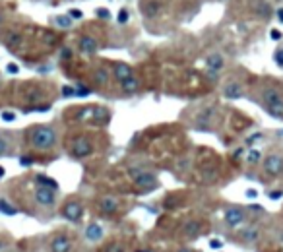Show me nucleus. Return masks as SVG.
<instances>
[{
  "label": "nucleus",
  "instance_id": "obj_4",
  "mask_svg": "<svg viewBox=\"0 0 283 252\" xmlns=\"http://www.w3.org/2000/svg\"><path fill=\"white\" fill-rule=\"evenodd\" d=\"M93 153V142L87 136H78V138L72 140L70 144V155L76 157V159H84V157H89Z\"/></svg>",
  "mask_w": 283,
  "mask_h": 252
},
{
  "label": "nucleus",
  "instance_id": "obj_2",
  "mask_svg": "<svg viewBox=\"0 0 283 252\" xmlns=\"http://www.w3.org/2000/svg\"><path fill=\"white\" fill-rule=\"evenodd\" d=\"M262 103L266 107V111L270 116L277 118V120H283V93L279 88L275 86H264L262 88Z\"/></svg>",
  "mask_w": 283,
  "mask_h": 252
},
{
  "label": "nucleus",
  "instance_id": "obj_43",
  "mask_svg": "<svg viewBox=\"0 0 283 252\" xmlns=\"http://www.w3.org/2000/svg\"><path fill=\"white\" fill-rule=\"evenodd\" d=\"M211 246H213V248H219V246H221V242H219V240H213V242H211Z\"/></svg>",
  "mask_w": 283,
  "mask_h": 252
},
{
  "label": "nucleus",
  "instance_id": "obj_38",
  "mask_svg": "<svg viewBox=\"0 0 283 252\" xmlns=\"http://www.w3.org/2000/svg\"><path fill=\"white\" fill-rule=\"evenodd\" d=\"M20 68H18V64H8V72H12V74H16Z\"/></svg>",
  "mask_w": 283,
  "mask_h": 252
},
{
  "label": "nucleus",
  "instance_id": "obj_1",
  "mask_svg": "<svg viewBox=\"0 0 283 252\" xmlns=\"http://www.w3.org/2000/svg\"><path fill=\"white\" fill-rule=\"evenodd\" d=\"M29 142H31V148L37 151H50L56 142H59V136H56V130L54 126L50 124H37L31 126V132H29Z\"/></svg>",
  "mask_w": 283,
  "mask_h": 252
},
{
  "label": "nucleus",
  "instance_id": "obj_30",
  "mask_svg": "<svg viewBox=\"0 0 283 252\" xmlns=\"http://www.w3.org/2000/svg\"><path fill=\"white\" fill-rule=\"evenodd\" d=\"M273 60L279 64V66H283V49L275 50V54H273Z\"/></svg>",
  "mask_w": 283,
  "mask_h": 252
},
{
  "label": "nucleus",
  "instance_id": "obj_28",
  "mask_svg": "<svg viewBox=\"0 0 283 252\" xmlns=\"http://www.w3.org/2000/svg\"><path fill=\"white\" fill-rule=\"evenodd\" d=\"M117 22H119L121 25H124L126 22H128V10H126V8H123V10L119 12V18H117Z\"/></svg>",
  "mask_w": 283,
  "mask_h": 252
},
{
  "label": "nucleus",
  "instance_id": "obj_21",
  "mask_svg": "<svg viewBox=\"0 0 283 252\" xmlns=\"http://www.w3.org/2000/svg\"><path fill=\"white\" fill-rule=\"evenodd\" d=\"M211 116H213L211 111H204V114H200V116L196 118L198 130H208L209 124H211Z\"/></svg>",
  "mask_w": 283,
  "mask_h": 252
},
{
  "label": "nucleus",
  "instance_id": "obj_20",
  "mask_svg": "<svg viewBox=\"0 0 283 252\" xmlns=\"http://www.w3.org/2000/svg\"><path fill=\"white\" fill-rule=\"evenodd\" d=\"M200 231H202V223L196 221V219H190L183 227V237H186V239H196L198 235H200Z\"/></svg>",
  "mask_w": 283,
  "mask_h": 252
},
{
  "label": "nucleus",
  "instance_id": "obj_39",
  "mask_svg": "<svg viewBox=\"0 0 283 252\" xmlns=\"http://www.w3.org/2000/svg\"><path fill=\"white\" fill-rule=\"evenodd\" d=\"M97 16H101V18H109V12H107L105 8H101V10H97Z\"/></svg>",
  "mask_w": 283,
  "mask_h": 252
},
{
  "label": "nucleus",
  "instance_id": "obj_7",
  "mask_svg": "<svg viewBox=\"0 0 283 252\" xmlns=\"http://www.w3.org/2000/svg\"><path fill=\"white\" fill-rule=\"evenodd\" d=\"M262 171L266 176H279L283 173V155L270 153L262 163Z\"/></svg>",
  "mask_w": 283,
  "mask_h": 252
},
{
  "label": "nucleus",
  "instance_id": "obj_18",
  "mask_svg": "<svg viewBox=\"0 0 283 252\" xmlns=\"http://www.w3.org/2000/svg\"><path fill=\"white\" fill-rule=\"evenodd\" d=\"M223 97L225 99H241L243 97V86L239 82H227L223 86Z\"/></svg>",
  "mask_w": 283,
  "mask_h": 252
},
{
  "label": "nucleus",
  "instance_id": "obj_33",
  "mask_svg": "<svg viewBox=\"0 0 283 252\" xmlns=\"http://www.w3.org/2000/svg\"><path fill=\"white\" fill-rule=\"evenodd\" d=\"M68 16H70V18H72V20H80V18H82V16H84V14L80 12V10H70V14H68Z\"/></svg>",
  "mask_w": 283,
  "mask_h": 252
},
{
  "label": "nucleus",
  "instance_id": "obj_22",
  "mask_svg": "<svg viewBox=\"0 0 283 252\" xmlns=\"http://www.w3.org/2000/svg\"><path fill=\"white\" fill-rule=\"evenodd\" d=\"M254 12L258 14V16H262V18H270L271 6L270 4H266V2H262V0H258V2H256V6H254Z\"/></svg>",
  "mask_w": 283,
  "mask_h": 252
},
{
  "label": "nucleus",
  "instance_id": "obj_35",
  "mask_svg": "<svg viewBox=\"0 0 283 252\" xmlns=\"http://www.w3.org/2000/svg\"><path fill=\"white\" fill-rule=\"evenodd\" d=\"M107 252H123V246H121V244H111V246L107 248Z\"/></svg>",
  "mask_w": 283,
  "mask_h": 252
},
{
  "label": "nucleus",
  "instance_id": "obj_45",
  "mask_svg": "<svg viewBox=\"0 0 283 252\" xmlns=\"http://www.w3.org/2000/svg\"><path fill=\"white\" fill-rule=\"evenodd\" d=\"M4 173H6V171H4V167H0V178L4 176Z\"/></svg>",
  "mask_w": 283,
  "mask_h": 252
},
{
  "label": "nucleus",
  "instance_id": "obj_6",
  "mask_svg": "<svg viewBox=\"0 0 283 252\" xmlns=\"http://www.w3.org/2000/svg\"><path fill=\"white\" fill-rule=\"evenodd\" d=\"M246 221V210L241 206H229L223 214V223L231 229H239L241 225H245Z\"/></svg>",
  "mask_w": 283,
  "mask_h": 252
},
{
  "label": "nucleus",
  "instance_id": "obj_32",
  "mask_svg": "<svg viewBox=\"0 0 283 252\" xmlns=\"http://www.w3.org/2000/svg\"><path fill=\"white\" fill-rule=\"evenodd\" d=\"M62 93H64L66 97H74V95H76V88H62Z\"/></svg>",
  "mask_w": 283,
  "mask_h": 252
},
{
  "label": "nucleus",
  "instance_id": "obj_40",
  "mask_svg": "<svg viewBox=\"0 0 283 252\" xmlns=\"http://www.w3.org/2000/svg\"><path fill=\"white\" fill-rule=\"evenodd\" d=\"M246 196H248V198H256V190H248Z\"/></svg>",
  "mask_w": 283,
  "mask_h": 252
},
{
  "label": "nucleus",
  "instance_id": "obj_19",
  "mask_svg": "<svg viewBox=\"0 0 283 252\" xmlns=\"http://www.w3.org/2000/svg\"><path fill=\"white\" fill-rule=\"evenodd\" d=\"M239 239L246 242V244H252V242H256L260 239V229L254 225H248L245 229H241V233H239Z\"/></svg>",
  "mask_w": 283,
  "mask_h": 252
},
{
  "label": "nucleus",
  "instance_id": "obj_31",
  "mask_svg": "<svg viewBox=\"0 0 283 252\" xmlns=\"http://www.w3.org/2000/svg\"><path fill=\"white\" fill-rule=\"evenodd\" d=\"M2 120H6V122H14V120H16V114L10 113V111H6V113H2Z\"/></svg>",
  "mask_w": 283,
  "mask_h": 252
},
{
  "label": "nucleus",
  "instance_id": "obj_37",
  "mask_svg": "<svg viewBox=\"0 0 283 252\" xmlns=\"http://www.w3.org/2000/svg\"><path fill=\"white\" fill-rule=\"evenodd\" d=\"M62 58H72V50H70V49H62Z\"/></svg>",
  "mask_w": 283,
  "mask_h": 252
},
{
  "label": "nucleus",
  "instance_id": "obj_46",
  "mask_svg": "<svg viewBox=\"0 0 283 252\" xmlns=\"http://www.w3.org/2000/svg\"><path fill=\"white\" fill-rule=\"evenodd\" d=\"M2 20H4V16H2V12H0V25H2Z\"/></svg>",
  "mask_w": 283,
  "mask_h": 252
},
{
  "label": "nucleus",
  "instance_id": "obj_42",
  "mask_svg": "<svg viewBox=\"0 0 283 252\" xmlns=\"http://www.w3.org/2000/svg\"><path fill=\"white\" fill-rule=\"evenodd\" d=\"M4 248H6V240L2 239V237H0V252L4 250Z\"/></svg>",
  "mask_w": 283,
  "mask_h": 252
},
{
  "label": "nucleus",
  "instance_id": "obj_10",
  "mask_svg": "<svg viewBox=\"0 0 283 252\" xmlns=\"http://www.w3.org/2000/svg\"><path fill=\"white\" fill-rule=\"evenodd\" d=\"M78 50L82 54L91 56V54H95L99 50V41L93 35H82V37L78 39Z\"/></svg>",
  "mask_w": 283,
  "mask_h": 252
},
{
  "label": "nucleus",
  "instance_id": "obj_25",
  "mask_svg": "<svg viewBox=\"0 0 283 252\" xmlns=\"http://www.w3.org/2000/svg\"><path fill=\"white\" fill-rule=\"evenodd\" d=\"M35 180H37V184H41V186H49V188H59V184L52 180V178H49V176H45V175H37L35 176Z\"/></svg>",
  "mask_w": 283,
  "mask_h": 252
},
{
  "label": "nucleus",
  "instance_id": "obj_9",
  "mask_svg": "<svg viewBox=\"0 0 283 252\" xmlns=\"http://www.w3.org/2000/svg\"><path fill=\"white\" fill-rule=\"evenodd\" d=\"M49 250L50 252H72L74 250V244H72L70 235H66V233H56V235L50 239Z\"/></svg>",
  "mask_w": 283,
  "mask_h": 252
},
{
  "label": "nucleus",
  "instance_id": "obj_3",
  "mask_svg": "<svg viewBox=\"0 0 283 252\" xmlns=\"http://www.w3.org/2000/svg\"><path fill=\"white\" fill-rule=\"evenodd\" d=\"M84 214H86V208H84V204L78 200V198L66 200L61 208V215L66 221H70V223H80Z\"/></svg>",
  "mask_w": 283,
  "mask_h": 252
},
{
  "label": "nucleus",
  "instance_id": "obj_27",
  "mask_svg": "<svg viewBox=\"0 0 283 252\" xmlns=\"http://www.w3.org/2000/svg\"><path fill=\"white\" fill-rule=\"evenodd\" d=\"M20 41H22V37H20L18 33H14V35H10V37H8V47H10V49L18 47V45H20Z\"/></svg>",
  "mask_w": 283,
  "mask_h": 252
},
{
  "label": "nucleus",
  "instance_id": "obj_8",
  "mask_svg": "<svg viewBox=\"0 0 283 252\" xmlns=\"http://www.w3.org/2000/svg\"><path fill=\"white\" fill-rule=\"evenodd\" d=\"M33 198H35V202H37L39 206H43V208H50V206H54V204H56V190L49 188V186H41V184H37L35 190H33Z\"/></svg>",
  "mask_w": 283,
  "mask_h": 252
},
{
  "label": "nucleus",
  "instance_id": "obj_14",
  "mask_svg": "<svg viewBox=\"0 0 283 252\" xmlns=\"http://www.w3.org/2000/svg\"><path fill=\"white\" fill-rule=\"evenodd\" d=\"M163 10V4H161L159 0H144L142 2V16L144 18H148V20H153V18H157Z\"/></svg>",
  "mask_w": 283,
  "mask_h": 252
},
{
  "label": "nucleus",
  "instance_id": "obj_11",
  "mask_svg": "<svg viewBox=\"0 0 283 252\" xmlns=\"http://www.w3.org/2000/svg\"><path fill=\"white\" fill-rule=\"evenodd\" d=\"M111 76L115 78V82H117V84H121L123 80L130 78V76H134V68H132L130 64H126V62H112Z\"/></svg>",
  "mask_w": 283,
  "mask_h": 252
},
{
  "label": "nucleus",
  "instance_id": "obj_15",
  "mask_svg": "<svg viewBox=\"0 0 283 252\" xmlns=\"http://www.w3.org/2000/svg\"><path fill=\"white\" fill-rule=\"evenodd\" d=\"M103 235H105V231H103V227L99 225L97 221H91L86 227V233H84L87 242H99V240L103 239Z\"/></svg>",
  "mask_w": 283,
  "mask_h": 252
},
{
  "label": "nucleus",
  "instance_id": "obj_24",
  "mask_svg": "<svg viewBox=\"0 0 283 252\" xmlns=\"http://www.w3.org/2000/svg\"><path fill=\"white\" fill-rule=\"evenodd\" d=\"M54 24L59 25V27H62V29H68V27H72L74 20L66 14V16H56V18H54Z\"/></svg>",
  "mask_w": 283,
  "mask_h": 252
},
{
  "label": "nucleus",
  "instance_id": "obj_26",
  "mask_svg": "<svg viewBox=\"0 0 283 252\" xmlns=\"http://www.w3.org/2000/svg\"><path fill=\"white\" fill-rule=\"evenodd\" d=\"M10 153V140L6 138L4 134H0V157Z\"/></svg>",
  "mask_w": 283,
  "mask_h": 252
},
{
  "label": "nucleus",
  "instance_id": "obj_23",
  "mask_svg": "<svg viewBox=\"0 0 283 252\" xmlns=\"http://www.w3.org/2000/svg\"><path fill=\"white\" fill-rule=\"evenodd\" d=\"M0 214L4 215H16L18 214V210L14 208L10 202L6 200V198H0Z\"/></svg>",
  "mask_w": 283,
  "mask_h": 252
},
{
  "label": "nucleus",
  "instance_id": "obj_12",
  "mask_svg": "<svg viewBox=\"0 0 283 252\" xmlns=\"http://www.w3.org/2000/svg\"><path fill=\"white\" fill-rule=\"evenodd\" d=\"M206 68H208L211 74H219L223 68H225V56L221 52L213 50L206 56Z\"/></svg>",
  "mask_w": 283,
  "mask_h": 252
},
{
  "label": "nucleus",
  "instance_id": "obj_41",
  "mask_svg": "<svg viewBox=\"0 0 283 252\" xmlns=\"http://www.w3.org/2000/svg\"><path fill=\"white\" fill-rule=\"evenodd\" d=\"M22 165H31V157H22Z\"/></svg>",
  "mask_w": 283,
  "mask_h": 252
},
{
  "label": "nucleus",
  "instance_id": "obj_34",
  "mask_svg": "<svg viewBox=\"0 0 283 252\" xmlns=\"http://www.w3.org/2000/svg\"><path fill=\"white\" fill-rule=\"evenodd\" d=\"M270 35H271V39H273V41H279V39H281V31H277V29H271Z\"/></svg>",
  "mask_w": 283,
  "mask_h": 252
},
{
  "label": "nucleus",
  "instance_id": "obj_13",
  "mask_svg": "<svg viewBox=\"0 0 283 252\" xmlns=\"http://www.w3.org/2000/svg\"><path fill=\"white\" fill-rule=\"evenodd\" d=\"M97 208L103 215H115L119 212V200L115 196H103V198H99Z\"/></svg>",
  "mask_w": 283,
  "mask_h": 252
},
{
  "label": "nucleus",
  "instance_id": "obj_36",
  "mask_svg": "<svg viewBox=\"0 0 283 252\" xmlns=\"http://www.w3.org/2000/svg\"><path fill=\"white\" fill-rule=\"evenodd\" d=\"M275 16H277V22L283 24V8H277V10H275Z\"/></svg>",
  "mask_w": 283,
  "mask_h": 252
},
{
  "label": "nucleus",
  "instance_id": "obj_44",
  "mask_svg": "<svg viewBox=\"0 0 283 252\" xmlns=\"http://www.w3.org/2000/svg\"><path fill=\"white\" fill-rule=\"evenodd\" d=\"M177 252H196V250H192V248H181V250H177Z\"/></svg>",
  "mask_w": 283,
  "mask_h": 252
},
{
  "label": "nucleus",
  "instance_id": "obj_5",
  "mask_svg": "<svg viewBox=\"0 0 283 252\" xmlns=\"http://www.w3.org/2000/svg\"><path fill=\"white\" fill-rule=\"evenodd\" d=\"M130 178H132V182H134L138 188L146 190V192L157 186V176L153 175V173H149V171L132 169V171H130Z\"/></svg>",
  "mask_w": 283,
  "mask_h": 252
},
{
  "label": "nucleus",
  "instance_id": "obj_29",
  "mask_svg": "<svg viewBox=\"0 0 283 252\" xmlns=\"http://www.w3.org/2000/svg\"><path fill=\"white\" fill-rule=\"evenodd\" d=\"M260 157H262V155H260V151H250V153H248V163H258L260 161Z\"/></svg>",
  "mask_w": 283,
  "mask_h": 252
},
{
  "label": "nucleus",
  "instance_id": "obj_16",
  "mask_svg": "<svg viewBox=\"0 0 283 252\" xmlns=\"http://www.w3.org/2000/svg\"><path fill=\"white\" fill-rule=\"evenodd\" d=\"M119 86H121V91H123L124 95H136L140 91V88H142V84H140V80L136 76H130V78L123 80Z\"/></svg>",
  "mask_w": 283,
  "mask_h": 252
},
{
  "label": "nucleus",
  "instance_id": "obj_17",
  "mask_svg": "<svg viewBox=\"0 0 283 252\" xmlns=\"http://www.w3.org/2000/svg\"><path fill=\"white\" fill-rule=\"evenodd\" d=\"M93 82H95V86H99V88H107L109 84H111V70L109 68H105V66H99L97 70L93 72Z\"/></svg>",
  "mask_w": 283,
  "mask_h": 252
}]
</instances>
